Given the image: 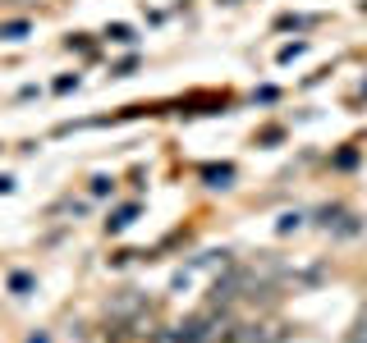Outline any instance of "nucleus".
<instances>
[{"label": "nucleus", "instance_id": "9d476101", "mask_svg": "<svg viewBox=\"0 0 367 343\" xmlns=\"http://www.w3.org/2000/svg\"><path fill=\"white\" fill-rule=\"evenodd\" d=\"M33 343H46V339H33Z\"/></svg>", "mask_w": 367, "mask_h": 343}, {"label": "nucleus", "instance_id": "0eeeda50", "mask_svg": "<svg viewBox=\"0 0 367 343\" xmlns=\"http://www.w3.org/2000/svg\"><path fill=\"white\" fill-rule=\"evenodd\" d=\"M106 37H111V42H133V33H129V28H124V23H115V28H111V33H106Z\"/></svg>", "mask_w": 367, "mask_h": 343}, {"label": "nucleus", "instance_id": "39448f33", "mask_svg": "<svg viewBox=\"0 0 367 343\" xmlns=\"http://www.w3.org/2000/svg\"><path fill=\"white\" fill-rule=\"evenodd\" d=\"M152 343H184V335H179V325H175V330H157Z\"/></svg>", "mask_w": 367, "mask_h": 343}, {"label": "nucleus", "instance_id": "f257e3e1", "mask_svg": "<svg viewBox=\"0 0 367 343\" xmlns=\"http://www.w3.org/2000/svg\"><path fill=\"white\" fill-rule=\"evenodd\" d=\"M184 343H230V335H235V325H230L225 311H202V316H188L179 325Z\"/></svg>", "mask_w": 367, "mask_h": 343}, {"label": "nucleus", "instance_id": "1a4fd4ad", "mask_svg": "<svg viewBox=\"0 0 367 343\" xmlns=\"http://www.w3.org/2000/svg\"><path fill=\"white\" fill-rule=\"evenodd\" d=\"M9 188H14V179H5V174H0V192H9Z\"/></svg>", "mask_w": 367, "mask_h": 343}, {"label": "nucleus", "instance_id": "7ed1b4c3", "mask_svg": "<svg viewBox=\"0 0 367 343\" xmlns=\"http://www.w3.org/2000/svg\"><path fill=\"white\" fill-rule=\"evenodd\" d=\"M133 215H138V206H124V211H115V215H111V220H106V224H111V229L120 233V229H129V224H133Z\"/></svg>", "mask_w": 367, "mask_h": 343}, {"label": "nucleus", "instance_id": "6e6552de", "mask_svg": "<svg viewBox=\"0 0 367 343\" xmlns=\"http://www.w3.org/2000/svg\"><path fill=\"white\" fill-rule=\"evenodd\" d=\"M298 224H303V215H298V211H294V215H285V220H280V233H289V229H298Z\"/></svg>", "mask_w": 367, "mask_h": 343}, {"label": "nucleus", "instance_id": "423d86ee", "mask_svg": "<svg viewBox=\"0 0 367 343\" xmlns=\"http://www.w3.org/2000/svg\"><path fill=\"white\" fill-rule=\"evenodd\" d=\"M23 33H28V23H5V28H0V37H9V42H18Z\"/></svg>", "mask_w": 367, "mask_h": 343}, {"label": "nucleus", "instance_id": "f03ea898", "mask_svg": "<svg viewBox=\"0 0 367 343\" xmlns=\"http://www.w3.org/2000/svg\"><path fill=\"white\" fill-rule=\"evenodd\" d=\"M289 339V325L285 320H253V325H239L230 343H285Z\"/></svg>", "mask_w": 367, "mask_h": 343}, {"label": "nucleus", "instance_id": "20e7f679", "mask_svg": "<svg viewBox=\"0 0 367 343\" xmlns=\"http://www.w3.org/2000/svg\"><path fill=\"white\" fill-rule=\"evenodd\" d=\"M349 343H367V307L358 311V320H354V330H349Z\"/></svg>", "mask_w": 367, "mask_h": 343}]
</instances>
